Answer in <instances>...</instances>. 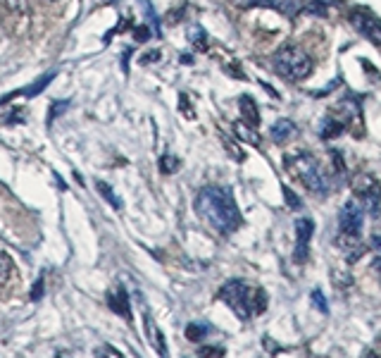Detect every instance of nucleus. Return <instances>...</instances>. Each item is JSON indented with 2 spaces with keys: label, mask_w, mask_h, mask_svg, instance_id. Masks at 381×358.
I'll return each mask as SVG.
<instances>
[{
  "label": "nucleus",
  "mask_w": 381,
  "mask_h": 358,
  "mask_svg": "<svg viewBox=\"0 0 381 358\" xmlns=\"http://www.w3.org/2000/svg\"><path fill=\"white\" fill-rule=\"evenodd\" d=\"M341 129H343V125H339L334 117H324V122H322V129H319V134H322V139H331V136H336Z\"/></svg>",
  "instance_id": "obj_15"
},
{
  "label": "nucleus",
  "mask_w": 381,
  "mask_h": 358,
  "mask_svg": "<svg viewBox=\"0 0 381 358\" xmlns=\"http://www.w3.org/2000/svg\"><path fill=\"white\" fill-rule=\"evenodd\" d=\"M351 22L360 34H363L367 41H372L374 45H381V19L374 17L370 10H353L351 12Z\"/></svg>",
  "instance_id": "obj_6"
},
{
  "label": "nucleus",
  "mask_w": 381,
  "mask_h": 358,
  "mask_svg": "<svg viewBox=\"0 0 381 358\" xmlns=\"http://www.w3.org/2000/svg\"><path fill=\"white\" fill-rule=\"evenodd\" d=\"M312 303L317 306V311H322V313H329V303H326V298L322 296V291H319V289H314V291H312Z\"/></svg>",
  "instance_id": "obj_22"
},
{
  "label": "nucleus",
  "mask_w": 381,
  "mask_h": 358,
  "mask_svg": "<svg viewBox=\"0 0 381 358\" xmlns=\"http://www.w3.org/2000/svg\"><path fill=\"white\" fill-rule=\"evenodd\" d=\"M298 134V127H295L293 120H288V117H281L272 125L269 129V136H272L274 143H286L288 139H293V136Z\"/></svg>",
  "instance_id": "obj_11"
},
{
  "label": "nucleus",
  "mask_w": 381,
  "mask_h": 358,
  "mask_svg": "<svg viewBox=\"0 0 381 358\" xmlns=\"http://www.w3.org/2000/svg\"><path fill=\"white\" fill-rule=\"evenodd\" d=\"M220 298L224 301L229 308L234 311L236 318L248 320L253 315L265 313L267 308V294L260 286H251L243 279H229V282L220 289Z\"/></svg>",
  "instance_id": "obj_2"
},
{
  "label": "nucleus",
  "mask_w": 381,
  "mask_h": 358,
  "mask_svg": "<svg viewBox=\"0 0 381 358\" xmlns=\"http://www.w3.org/2000/svg\"><path fill=\"white\" fill-rule=\"evenodd\" d=\"M356 194L363 198V206L370 211L374 218L379 215V206H381V184L372 174H363L356 181Z\"/></svg>",
  "instance_id": "obj_7"
},
{
  "label": "nucleus",
  "mask_w": 381,
  "mask_h": 358,
  "mask_svg": "<svg viewBox=\"0 0 381 358\" xmlns=\"http://www.w3.org/2000/svg\"><path fill=\"white\" fill-rule=\"evenodd\" d=\"M363 223H365L363 206H360L356 198H351L343 208H341V215H339V232H341L339 244L358 246L360 232H363Z\"/></svg>",
  "instance_id": "obj_5"
},
{
  "label": "nucleus",
  "mask_w": 381,
  "mask_h": 358,
  "mask_svg": "<svg viewBox=\"0 0 381 358\" xmlns=\"http://www.w3.org/2000/svg\"><path fill=\"white\" fill-rule=\"evenodd\" d=\"M143 328H146V337L150 342V347L155 349V354L160 358H169V351H167V342H165V335H162V330L157 328V323L153 320V315L146 313L143 315Z\"/></svg>",
  "instance_id": "obj_9"
},
{
  "label": "nucleus",
  "mask_w": 381,
  "mask_h": 358,
  "mask_svg": "<svg viewBox=\"0 0 381 358\" xmlns=\"http://www.w3.org/2000/svg\"><path fill=\"white\" fill-rule=\"evenodd\" d=\"M365 358H381V356H377V354H372V351H367V354H365Z\"/></svg>",
  "instance_id": "obj_29"
},
{
  "label": "nucleus",
  "mask_w": 381,
  "mask_h": 358,
  "mask_svg": "<svg viewBox=\"0 0 381 358\" xmlns=\"http://www.w3.org/2000/svg\"><path fill=\"white\" fill-rule=\"evenodd\" d=\"M284 194H286V201H288V203H291L293 208H298V206H300V201L293 196V191H291V189H284Z\"/></svg>",
  "instance_id": "obj_26"
},
{
  "label": "nucleus",
  "mask_w": 381,
  "mask_h": 358,
  "mask_svg": "<svg viewBox=\"0 0 381 358\" xmlns=\"http://www.w3.org/2000/svg\"><path fill=\"white\" fill-rule=\"evenodd\" d=\"M157 57H160V53H157V50H153V53H146V55H143V60H141V62H143V65H146V62H148V65H150V62H157Z\"/></svg>",
  "instance_id": "obj_27"
},
{
  "label": "nucleus",
  "mask_w": 381,
  "mask_h": 358,
  "mask_svg": "<svg viewBox=\"0 0 381 358\" xmlns=\"http://www.w3.org/2000/svg\"><path fill=\"white\" fill-rule=\"evenodd\" d=\"M372 246H374V251L381 253V237H374V239H372Z\"/></svg>",
  "instance_id": "obj_28"
},
{
  "label": "nucleus",
  "mask_w": 381,
  "mask_h": 358,
  "mask_svg": "<svg viewBox=\"0 0 381 358\" xmlns=\"http://www.w3.org/2000/svg\"><path fill=\"white\" fill-rule=\"evenodd\" d=\"M234 132H236V136H239L241 141H246V143H251V146H260V136H258V132L251 127V125H246V122H236L234 125Z\"/></svg>",
  "instance_id": "obj_13"
},
{
  "label": "nucleus",
  "mask_w": 381,
  "mask_h": 358,
  "mask_svg": "<svg viewBox=\"0 0 381 358\" xmlns=\"http://www.w3.org/2000/svg\"><path fill=\"white\" fill-rule=\"evenodd\" d=\"M188 38L195 45H198V48H205V31H200L198 27H190L188 29Z\"/></svg>",
  "instance_id": "obj_20"
},
{
  "label": "nucleus",
  "mask_w": 381,
  "mask_h": 358,
  "mask_svg": "<svg viewBox=\"0 0 381 358\" xmlns=\"http://www.w3.org/2000/svg\"><path fill=\"white\" fill-rule=\"evenodd\" d=\"M195 213L220 234H234L241 227V211L229 189L205 186L195 196Z\"/></svg>",
  "instance_id": "obj_1"
},
{
  "label": "nucleus",
  "mask_w": 381,
  "mask_h": 358,
  "mask_svg": "<svg viewBox=\"0 0 381 358\" xmlns=\"http://www.w3.org/2000/svg\"><path fill=\"white\" fill-rule=\"evenodd\" d=\"M96 356L98 358H124L120 351L113 347V344H103V347H98L96 349Z\"/></svg>",
  "instance_id": "obj_19"
},
{
  "label": "nucleus",
  "mask_w": 381,
  "mask_h": 358,
  "mask_svg": "<svg viewBox=\"0 0 381 358\" xmlns=\"http://www.w3.org/2000/svg\"><path fill=\"white\" fill-rule=\"evenodd\" d=\"M50 79H52V74H45V77H41V79H38V82L34 84V86H29V89H26L24 94H26V96H36V94H41L43 86H45V84H48Z\"/></svg>",
  "instance_id": "obj_21"
},
{
  "label": "nucleus",
  "mask_w": 381,
  "mask_h": 358,
  "mask_svg": "<svg viewBox=\"0 0 381 358\" xmlns=\"http://www.w3.org/2000/svg\"><path fill=\"white\" fill-rule=\"evenodd\" d=\"M3 5L10 12H22L26 8V0H3Z\"/></svg>",
  "instance_id": "obj_25"
},
{
  "label": "nucleus",
  "mask_w": 381,
  "mask_h": 358,
  "mask_svg": "<svg viewBox=\"0 0 381 358\" xmlns=\"http://www.w3.org/2000/svg\"><path fill=\"white\" fill-rule=\"evenodd\" d=\"M312 232H314V223L310 218H298V220H295V251H293L295 263H305V260H307Z\"/></svg>",
  "instance_id": "obj_8"
},
{
  "label": "nucleus",
  "mask_w": 381,
  "mask_h": 358,
  "mask_svg": "<svg viewBox=\"0 0 381 358\" xmlns=\"http://www.w3.org/2000/svg\"><path fill=\"white\" fill-rule=\"evenodd\" d=\"M98 191L103 194V198H105V201H110V206H113L115 211H120V208H122V201L115 196L113 186H108V184H105V181H98Z\"/></svg>",
  "instance_id": "obj_16"
},
{
  "label": "nucleus",
  "mask_w": 381,
  "mask_h": 358,
  "mask_svg": "<svg viewBox=\"0 0 381 358\" xmlns=\"http://www.w3.org/2000/svg\"><path fill=\"white\" fill-rule=\"evenodd\" d=\"M239 108H241V117H243L246 125H251V127L260 125V110H258V106H255V101L251 99V96H243V99L239 101Z\"/></svg>",
  "instance_id": "obj_12"
},
{
  "label": "nucleus",
  "mask_w": 381,
  "mask_h": 358,
  "mask_svg": "<svg viewBox=\"0 0 381 358\" xmlns=\"http://www.w3.org/2000/svg\"><path fill=\"white\" fill-rule=\"evenodd\" d=\"M43 294H45V279L38 277L36 284H34V289H31V301H41Z\"/></svg>",
  "instance_id": "obj_23"
},
{
  "label": "nucleus",
  "mask_w": 381,
  "mask_h": 358,
  "mask_svg": "<svg viewBox=\"0 0 381 358\" xmlns=\"http://www.w3.org/2000/svg\"><path fill=\"white\" fill-rule=\"evenodd\" d=\"M108 3H113V0H108Z\"/></svg>",
  "instance_id": "obj_30"
},
{
  "label": "nucleus",
  "mask_w": 381,
  "mask_h": 358,
  "mask_svg": "<svg viewBox=\"0 0 381 358\" xmlns=\"http://www.w3.org/2000/svg\"><path fill=\"white\" fill-rule=\"evenodd\" d=\"M176 167H179V160H176L174 155H165V158L160 160V172L162 174H172Z\"/></svg>",
  "instance_id": "obj_18"
},
{
  "label": "nucleus",
  "mask_w": 381,
  "mask_h": 358,
  "mask_svg": "<svg viewBox=\"0 0 381 358\" xmlns=\"http://www.w3.org/2000/svg\"><path fill=\"white\" fill-rule=\"evenodd\" d=\"M67 108H69V101L52 103V106H50V113H48V122H52V120H55L57 115H60V113H64V110H67Z\"/></svg>",
  "instance_id": "obj_24"
},
{
  "label": "nucleus",
  "mask_w": 381,
  "mask_h": 358,
  "mask_svg": "<svg viewBox=\"0 0 381 358\" xmlns=\"http://www.w3.org/2000/svg\"><path fill=\"white\" fill-rule=\"evenodd\" d=\"M205 335H207L205 325H188V328H186V337H188L190 342H200Z\"/></svg>",
  "instance_id": "obj_17"
},
{
  "label": "nucleus",
  "mask_w": 381,
  "mask_h": 358,
  "mask_svg": "<svg viewBox=\"0 0 381 358\" xmlns=\"http://www.w3.org/2000/svg\"><path fill=\"white\" fill-rule=\"evenodd\" d=\"M284 165L295 179L303 181L305 189H310L312 194H319V196H326V191H329V177H326L322 165L310 153H291L284 160Z\"/></svg>",
  "instance_id": "obj_3"
},
{
  "label": "nucleus",
  "mask_w": 381,
  "mask_h": 358,
  "mask_svg": "<svg viewBox=\"0 0 381 358\" xmlns=\"http://www.w3.org/2000/svg\"><path fill=\"white\" fill-rule=\"evenodd\" d=\"M108 306L113 308V313H117L124 320H131V308H129V296L124 286H115V289L108 291Z\"/></svg>",
  "instance_id": "obj_10"
},
{
  "label": "nucleus",
  "mask_w": 381,
  "mask_h": 358,
  "mask_svg": "<svg viewBox=\"0 0 381 358\" xmlns=\"http://www.w3.org/2000/svg\"><path fill=\"white\" fill-rule=\"evenodd\" d=\"M12 275H15V263L8 253H0V286L8 284Z\"/></svg>",
  "instance_id": "obj_14"
},
{
  "label": "nucleus",
  "mask_w": 381,
  "mask_h": 358,
  "mask_svg": "<svg viewBox=\"0 0 381 358\" xmlns=\"http://www.w3.org/2000/svg\"><path fill=\"white\" fill-rule=\"evenodd\" d=\"M274 69L279 72L281 77L291 82H300L305 77H310L312 72V57L305 53L298 45H284V48L277 50L274 55Z\"/></svg>",
  "instance_id": "obj_4"
}]
</instances>
